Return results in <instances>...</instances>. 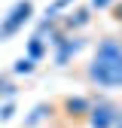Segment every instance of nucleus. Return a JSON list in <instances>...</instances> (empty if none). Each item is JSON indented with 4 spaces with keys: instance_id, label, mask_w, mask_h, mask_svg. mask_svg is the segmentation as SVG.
Wrapping results in <instances>:
<instances>
[{
    "instance_id": "1",
    "label": "nucleus",
    "mask_w": 122,
    "mask_h": 128,
    "mask_svg": "<svg viewBox=\"0 0 122 128\" xmlns=\"http://www.w3.org/2000/svg\"><path fill=\"white\" fill-rule=\"evenodd\" d=\"M86 79L98 88H122V40L119 37L98 40L92 61L86 64Z\"/></svg>"
},
{
    "instance_id": "11",
    "label": "nucleus",
    "mask_w": 122,
    "mask_h": 128,
    "mask_svg": "<svg viewBox=\"0 0 122 128\" xmlns=\"http://www.w3.org/2000/svg\"><path fill=\"white\" fill-rule=\"evenodd\" d=\"M113 128H122V104H119V113H116V125Z\"/></svg>"
},
{
    "instance_id": "6",
    "label": "nucleus",
    "mask_w": 122,
    "mask_h": 128,
    "mask_svg": "<svg viewBox=\"0 0 122 128\" xmlns=\"http://www.w3.org/2000/svg\"><path fill=\"white\" fill-rule=\"evenodd\" d=\"M49 113H52V107H49V104H40V107H34V113H30V116L24 119V125H28V128H34L40 119H46Z\"/></svg>"
},
{
    "instance_id": "9",
    "label": "nucleus",
    "mask_w": 122,
    "mask_h": 128,
    "mask_svg": "<svg viewBox=\"0 0 122 128\" xmlns=\"http://www.w3.org/2000/svg\"><path fill=\"white\" fill-rule=\"evenodd\" d=\"M12 113H15V104H3V107H0V122L12 119Z\"/></svg>"
},
{
    "instance_id": "12",
    "label": "nucleus",
    "mask_w": 122,
    "mask_h": 128,
    "mask_svg": "<svg viewBox=\"0 0 122 128\" xmlns=\"http://www.w3.org/2000/svg\"><path fill=\"white\" fill-rule=\"evenodd\" d=\"M119 40H122V34H119Z\"/></svg>"
},
{
    "instance_id": "8",
    "label": "nucleus",
    "mask_w": 122,
    "mask_h": 128,
    "mask_svg": "<svg viewBox=\"0 0 122 128\" xmlns=\"http://www.w3.org/2000/svg\"><path fill=\"white\" fill-rule=\"evenodd\" d=\"M110 18L122 24V0H116V3H110Z\"/></svg>"
},
{
    "instance_id": "5",
    "label": "nucleus",
    "mask_w": 122,
    "mask_h": 128,
    "mask_svg": "<svg viewBox=\"0 0 122 128\" xmlns=\"http://www.w3.org/2000/svg\"><path fill=\"white\" fill-rule=\"evenodd\" d=\"M86 22H88V9H76V12H70V18H64L61 24H64V30H73V28H80Z\"/></svg>"
},
{
    "instance_id": "3",
    "label": "nucleus",
    "mask_w": 122,
    "mask_h": 128,
    "mask_svg": "<svg viewBox=\"0 0 122 128\" xmlns=\"http://www.w3.org/2000/svg\"><path fill=\"white\" fill-rule=\"evenodd\" d=\"M116 113H119V104L107 101V98L88 104V113H86L88 116V128H113L116 125Z\"/></svg>"
},
{
    "instance_id": "10",
    "label": "nucleus",
    "mask_w": 122,
    "mask_h": 128,
    "mask_svg": "<svg viewBox=\"0 0 122 128\" xmlns=\"http://www.w3.org/2000/svg\"><path fill=\"white\" fill-rule=\"evenodd\" d=\"M113 3V0H92V6H95V9H104V6H110Z\"/></svg>"
},
{
    "instance_id": "4",
    "label": "nucleus",
    "mask_w": 122,
    "mask_h": 128,
    "mask_svg": "<svg viewBox=\"0 0 122 128\" xmlns=\"http://www.w3.org/2000/svg\"><path fill=\"white\" fill-rule=\"evenodd\" d=\"M46 52H49V40H43L40 34L28 40V58H30V61H40Z\"/></svg>"
},
{
    "instance_id": "7",
    "label": "nucleus",
    "mask_w": 122,
    "mask_h": 128,
    "mask_svg": "<svg viewBox=\"0 0 122 128\" xmlns=\"http://www.w3.org/2000/svg\"><path fill=\"white\" fill-rule=\"evenodd\" d=\"M34 64H37V61H30V58L24 55V58H18V61L12 64V73H18V76L24 73V76H28V73H34Z\"/></svg>"
},
{
    "instance_id": "2",
    "label": "nucleus",
    "mask_w": 122,
    "mask_h": 128,
    "mask_svg": "<svg viewBox=\"0 0 122 128\" xmlns=\"http://www.w3.org/2000/svg\"><path fill=\"white\" fill-rule=\"evenodd\" d=\"M30 15H34V3H30V0H18V3L3 15V22H0V40L15 37V34L30 22Z\"/></svg>"
}]
</instances>
